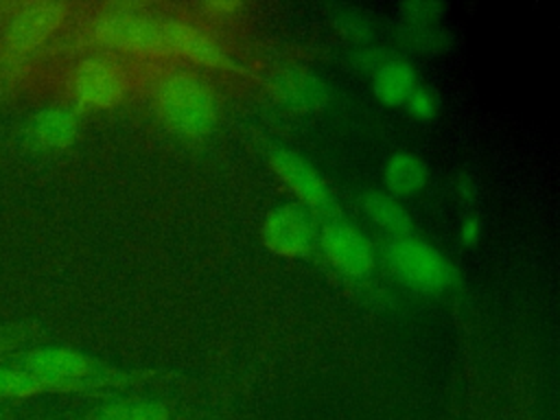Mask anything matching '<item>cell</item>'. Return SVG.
Returning a JSON list of instances; mask_svg holds the SVG:
<instances>
[{
	"mask_svg": "<svg viewBox=\"0 0 560 420\" xmlns=\"http://www.w3.org/2000/svg\"><path fill=\"white\" fill-rule=\"evenodd\" d=\"M418 85L416 79V70L413 66L398 57L392 55L387 61H383L374 72H372V90L374 96L385 103V105H405L407 96L411 94V90Z\"/></svg>",
	"mask_w": 560,
	"mask_h": 420,
	"instance_id": "7c38bea8",
	"label": "cell"
},
{
	"mask_svg": "<svg viewBox=\"0 0 560 420\" xmlns=\"http://www.w3.org/2000/svg\"><path fill=\"white\" fill-rule=\"evenodd\" d=\"M33 136L46 149H66L79 136V116L68 107H46L33 120Z\"/></svg>",
	"mask_w": 560,
	"mask_h": 420,
	"instance_id": "9a60e30c",
	"label": "cell"
},
{
	"mask_svg": "<svg viewBox=\"0 0 560 420\" xmlns=\"http://www.w3.org/2000/svg\"><path fill=\"white\" fill-rule=\"evenodd\" d=\"M400 42L420 52H440L451 44V35L444 28H440L435 22H429V24L405 22L400 26Z\"/></svg>",
	"mask_w": 560,
	"mask_h": 420,
	"instance_id": "e0dca14e",
	"label": "cell"
},
{
	"mask_svg": "<svg viewBox=\"0 0 560 420\" xmlns=\"http://www.w3.org/2000/svg\"><path fill=\"white\" fill-rule=\"evenodd\" d=\"M317 232L315 214L298 201L273 206L265 214L260 228V236L267 249L284 258L306 256L317 243Z\"/></svg>",
	"mask_w": 560,
	"mask_h": 420,
	"instance_id": "9c48e42d",
	"label": "cell"
},
{
	"mask_svg": "<svg viewBox=\"0 0 560 420\" xmlns=\"http://www.w3.org/2000/svg\"><path fill=\"white\" fill-rule=\"evenodd\" d=\"M70 18V4L33 0L18 4L2 22L0 46L9 57H24L44 46Z\"/></svg>",
	"mask_w": 560,
	"mask_h": 420,
	"instance_id": "8992f818",
	"label": "cell"
},
{
	"mask_svg": "<svg viewBox=\"0 0 560 420\" xmlns=\"http://www.w3.org/2000/svg\"><path fill=\"white\" fill-rule=\"evenodd\" d=\"M409 114H413L416 118H431L435 112H438V105H440V98L438 94L431 90V85H422L418 83L411 94L407 96L405 101Z\"/></svg>",
	"mask_w": 560,
	"mask_h": 420,
	"instance_id": "ffe728a7",
	"label": "cell"
},
{
	"mask_svg": "<svg viewBox=\"0 0 560 420\" xmlns=\"http://www.w3.org/2000/svg\"><path fill=\"white\" fill-rule=\"evenodd\" d=\"M361 208L381 230L389 232L392 236L411 234V217L394 195L383 190L363 192Z\"/></svg>",
	"mask_w": 560,
	"mask_h": 420,
	"instance_id": "2e32d148",
	"label": "cell"
},
{
	"mask_svg": "<svg viewBox=\"0 0 560 420\" xmlns=\"http://www.w3.org/2000/svg\"><path fill=\"white\" fill-rule=\"evenodd\" d=\"M385 258L389 271L413 291L440 293L457 278L448 258L429 241L413 234L392 236L385 247Z\"/></svg>",
	"mask_w": 560,
	"mask_h": 420,
	"instance_id": "277c9868",
	"label": "cell"
},
{
	"mask_svg": "<svg viewBox=\"0 0 560 420\" xmlns=\"http://www.w3.org/2000/svg\"><path fill=\"white\" fill-rule=\"evenodd\" d=\"M18 368L35 374L48 392H101L122 387L131 376L114 365H107L81 350L44 346L24 352L15 361Z\"/></svg>",
	"mask_w": 560,
	"mask_h": 420,
	"instance_id": "3957f363",
	"label": "cell"
},
{
	"mask_svg": "<svg viewBox=\"0 0 560 420\" xmlns=\"http://www.w3.org/2000/svg\"><path fill=\"white\" fill-rule=\"evenodd\" d=\"M37 394H46V387L35 374L18 365H0V398H28Z\"/></svg>",
	"mask_w": 560,
	"mask_h": 420,
	"instance_id": "ac0fdd59",
	"label": "cell"
},
{
	"mask_svg": "<svg viewBox=\"0 0 560 420\" xmlns=\"http://www.w3.org/2000/svg\"><path fill=\"white\" fill-rule=\"evenodd\" d=\"M335 26L343 37H348L352 42H368L374 31L372 20L363 11L352 9V7H346L335 15Z\"/></svg>",
	"mask_w": 560,
	"mask_h": 420,
	"instance_id": "d6986e66",
	"label": "cell"
},
{
	"mask_svg": "<svg viewBox=\"0 0 560 420\" xmlns=\"http://www.w3.org/2000/svg\"><path fill=\"white\" fill-rule=\"evenodd\" d=\"M68 94L83 109H112L129 92L125 68L107 55H88L68 70Z\"/></svg>",
	"mask_w": 560,
	"mask_h": 420,
	"instance_id": "52a82bcc",
	"label": "cell"
},
{
	"mask_svg": "<svg viewBox=\"0 0 560 420\" xmlns=\"http://www.w3.org/2000/svg\"><path fill=\"white\" fill-rule=\"evenodd\" d=\"M245 9V2L241 0H206L199 4V11L203 18L212 20H230L236 18Z\"/></svg>",
	"mask_w": 560,
	"mask_h": 420,
	"instance_id": "7402d4cb",
	"label": "cell"
},
{
	"mask_svg": "<svg viewBox=\"0 0 560 420\" xmlns=\"http://www.w3.org/2000/svg\"><path fill=\"white\" fill-rule=\"evenodd\" d=\"M429 179V168L424 160L411 151H396L387 158L383 168V182L389 195L407 197L424 188Z\"/></svg>",
	"mask_w": 560,
	"mask_h": 420,
	"instance_id": "5bb4252c",
	"label": "cell"
},
{
	"mask_svg": "<svg viewBox=\"0 0 560 420\" xmlns=\"http://www.w3.org/2000/svg\"><path fill=\"white\" fill-rule=\"evenodd\" d=\"M166 55L182 57L208 70L245 72V63L208 22L184 13L171 11L168 15Z\"/></svg>",
	"mask_w": 560,
	"mask_h": 420,
	"instance_id": "5b68a950",
	"label": "cell"
},
{
	"mask_svg": "<svg viewBox=\"0 0 560 420\" xmlns=\"http://www.w3.org/2000/svg\"><path fill=\"white\" fill-rule=\"evenodd\" d=\"M168 407L153 396L109 398L85 413L83 420H168Z\"/></svg>",
	"mask_w": 560,
	"mask_h": 420,
	"instance_id": "4fadbf2b",
	"label": "cell"
},
{
	"mask_svg": "<svg viewBox=\"0 0 560 420\" xmlns=\"http://www.w3.org/2000/svg\"><path fill=\"white\" fill-rule=\"evenodd\" d=\"M442 11H444V7L440 2H431V0H409V2L400 4V13H402L405 22H418V24L435 22Z\"/></svg>",
	"mask_w": 560,
	"mask_h": 420,
	"instance_id": "44dd1931",
	"label": "cell"
},
{
	"mask_svg": "<svg viewBox=\"0 0 560 420\" xmlns=\"http://www.w3.org/2000/svg\"><path fill=\"white\" fill-rule=\"evenodd\" d=\"M269 92L278 105L291 112H315L330 98L326 81L302 66H289L273 72L269 79Z\"/></svg>",
	"mask_w": 560,
	"mask_h": 420,
	"instance_id": "8fae6325",
	"label": "cell"
},
{
	"mask_svg": "<svg viewBox=\"0 0 560 420\" xmlns=\"http://www.w3.org/2000/svg\"><path fill=\"white\" fill-rule=\"evenodd\" d=\"M479 236H481V221H479L475 214L466 217V219L462 221V228H459V238H462V243H464V245H475V243L479 241Z\"/></svg>",
	"mask_w": 560,
	"mask_h": 420,
	"instance_id": "d4e9b609",
	"label": "cell"
},
{
	"mask_svg": "<svg viewBox=\"0 0 560 420\" xmlns=\"http://www.w3.org/2000/svg\"><path fill=\"white\" fill-rule=\"evenodd\" d=\"M24 337H26V326H18V324L2 326L0 328V352L18 346Z\"/></svg>",
	"mask_w": 560,
	"mask_h": 420,
	"instance_id": "cb8c5ba5",
	"label": "cell"
},
{
	"mask_svg": "<svg viewBox=\"0 0 560 420\" xmlns=\"http://www.w3.org/2000/svg\"><path fill=\"white\" fill-rule=\"evenodd\" d=\"M151 105L160 122L179 138L201 140L214 131L221 116L217 88L192 68H168L151 85Z\"/></svg>",
	"mask_w": 560,
	"mask_h": 420,
	"instance_id": "6da1fadb",
	"label": "cell"
},
{
	"mask_svg": "<svg viewBox=\"0 0 560 420\" xmlns=\"http://www.w3.org/2000/svg\"><path fill=\"white\" fill-rule=\"evenodd\" d=\"M392 57V52L387 48H381V46H368V48H361L354 52V63L363 70H370L374 72L383 61H387Z\"/></svg>",
	"mask_w": 560,
	"mask_h": 420,
	"instance_id": "603a6c76",
	"label": "cell"
},
{
	"mask_svg": "<svg viewBox=\"0 0 560 420\" xmlns=\"http://www.w3.org/2000/svg\"><path fill=\"white\" fill-rule=\"evenodd\" d=\"M455 190H457V197H459V199L472 201V199L477 197V182L472 179V175L462 173V175H457V179H455Z\"/></svg>",
	"mask_w": 560,
	"mask_h": 420,
	"instance_id": "484cf974",
	"label": "cell"
},
{
	"mask_svg": "<svg viewBox=\"0 0 560 420\" xmlns=\"http://www.w3.org/2000/svg\"><path fill=\"white\" fill-rule=\"evenodd\" d=\"M269 164L278 179L295 195L298 203L306 206L315 217L335 214L332 190L308 158L289 147H273L269 153Z\"/></svg>",
	"mask_w": 560,
	"mask_h": 420,
	"instance_id": "ba28073f",
	"label": "cell"
},
{
	"mask_svg": "<svg viewBox=\"0 0 560 420\" xmlns=\"http://www.w3.org/2000/svg\"><path fill=\"white\" fill-rule=\"evenodd\" d=\"M317 245L324 258L346 278H365L374 269L372 241L343 219H328L317 232Z\"/></svg>",
	"mask_w": 560,
	"mask_h": 420,
	"instance_id": "30bf717a",
	"label": "cell"
},
{
	"mask_svg": "<svg viewBox=\"0 0 560 420\" xmlns=\"http://www.w3.org/2000/svg\"><path fill=\"white\" fill-rule=\"evenodd\" d=\"M171 11L138 0H112L94 7L85 20L88 35L105 50L166 55Z\"/></svg>",
	"mask_w": 560,
	"mask_h": 420,
	"instance_id": "7a4b0ae2",
	"label": "cell"
}]
</instances>
